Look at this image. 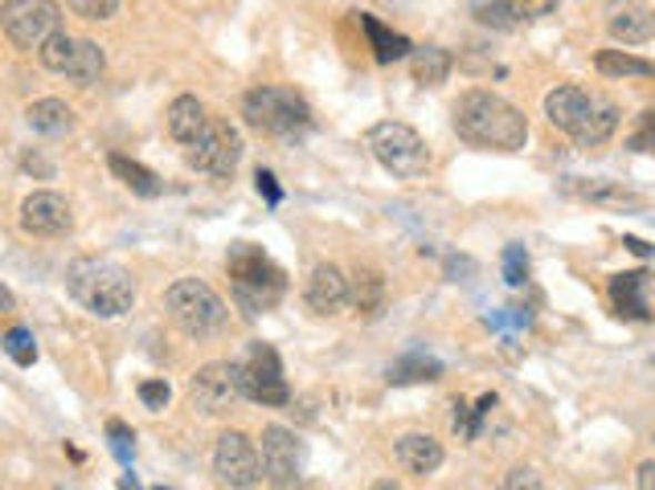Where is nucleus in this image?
Segmentation results:
<instances>
[{"label": "nucleus", "mask_w": 655, "mask_h": 490, "mask_svg": "<svg viewBox=\"0 0 655 490\" xmlns=\"http://www.w3.org/2000/svg\"><path fill=\"white\" fill-rule=\"evenodd\" d=\"M458 140L475 147H496V152H521L528 140V123L508 99L492 91H467L451 111Z\"/></svg>", "instance_id": "obj_1"}, {"label": "nucleus", "mask_w": 655, "mask_h": 490, "mask_svg": "<svg viewBox=\"0 0 655 490\" xmlns=\"http://www.w3.org/2000/svg\"><path fill=\"white\" fill-rule=\"evenodd\" d=\"M66 290L74 303L99 315V319H119L135 303V283L131 274L111 258H79L66 266Z\"/></svg>", "instance_id": "obj_2"}, {"label": "nucleus", "mask_w": 655, "mask_h": 490, "mask_svg": "<svg viewBox=\"0 0 655 490\" xmlns=\"http://www.w3.org/2000/svg\"><path fill=\"white\" fill-rule=\"evenodd\" d=\"M545 115H550L553 127L574 135L582 147H598L618 127V106L582 91V86H557V91L545 94Z\"/></svg>", "instance_id": "obj_3"}, {"label": "nucleus", "mask_w": 655, "mask_h": 490, "mask_svg": "<svg viewBox=\"0 0 655 490\" xmlns=\"http://www.w3.org/2000/svg\"><path fill=\"white\" fill-rule=\"evenodd\" d=\"M225 266H230V278H234V303L246 310L250 319L262 315V310L279 307V298L288 290V278H283V270L262 254L259 245L250 242L230 245Z\"/></svg>", "instance_id": "obj_4"}, {"label": "nucleus", "mask_w": 655, "mask_h": 490, "mask_svg": "<svg viewBox=\"0 0 655 490\" xmlns=\"http://www.w3.org/2000/svg\"><path fill=\"white\" fill-rule=\"evenodd\" d=\"M164 310H169V319L181 327L184 336L193 339H205V336H218L230 319V310H225L222 295L205 286L201 278H181V283H172L164 290Z\"/></svg>", "instance_id": "obj_5"}, {"label": "nucleus", "mask_w": 655, "mask_h": 490, "mask_svg": "<svg viewBox=\"0 0 655 490\" xmlns=\"http://www.w3.org/2000/svg\"><path fill=\"white\" fill-rule=\"evenodd\" d=\"M242 115L254 131L275 135V140H295V135L312 127V106L303 103L295 91H283V86L250 91L246 103H242Z\"/></svg>", "instance_id": "obj_6"}, {"label": "nucleus", "mask_w": 655, "mask_h": 490, "mask_svg": "<svg viewBox=\"0 0 655 490\" xmlns=\"http://www.w3.org/2000/svg\"><path fill=\"white\" fill-rule=\"evenodd\" d=\"M0 25H4V33H9L17 50L29 53L41 50L58 33H66L58 0H4L0 4Z\"/></svg>", "instance_id": "obj_7"}, {"label": "nucleus", "mask_w": 655, "mask_h": 490, "mask_svg": "<svg viewBox=\"0 0 655 490\" xmlns=\"http://www.w3.org/2000/svg\"><path fill=\"white\" fill-rule=\"evenodd\" d=\"M238 368V388H242V397L254 400V405H288L291 400V388L283 380V364H279L275 348L271 344H250L242 351V360H234Z\"/></svg>", "instance_id": "obj_8"}, {"label": "nucleus", "mask_w": 655, "mask_h": 490, "mask_svg": "<svg viewBox=\"0 0 655 490\" xmlns=\"http://www.w3.org/2000/svg\"><path fill=\"white\" fill-rule=\"evenodd\" d=\"M369 152L377 155V164L390 169L393 176H422L431 164L422 135L406 123H377L369 131Z\"/></svg>", "instance_id": "obj_9"}, {"label": "nucleus", "mask_w": 655, "mask_h": 490, "mask_svg": "<svg viewBox=\"0 0 655 490\" xmlns=\"http://www.w3.org/2000/svg\"><path fill=\"white\" fill-rule=\"evenodd\" d=\"M238 160H242V135H238V127L222 123V119H210L205 131L196 135V143H189V164L201 176H213V181L234 176Z\"/></svg>", "instance_id": "obj_10"}, {"label": "nucleus", "mask_w": 655, "mask_h": 490, "mask_svg": "<svg viewBox=\"0 0 655 490\" xmlns=\"http://www.w3.org/2000/svg\"><path fill=\"white\" fill-rule=\"evenodd\" d=\"M213 474H218V482L230 490L259 487V478H262L259 446H254L246 433H238V429L222 433L218 446H213Z\"/></svg>", "instance_id": "obj_11"}, {"label": "nucleus", "mask_w": 655, "mask_h": 490, "mask_svg": "<svg viewBox=\"0 0 655 490\" xmlns=\"http://www.w3.org/2000/svg\"><path fill=\"white\" fill-rule=\"evenodd\" d=\"M262 474L275 490H291L300 482V446H295V433H288L283 426H266L262 429Z\"/></svg>", "instance_id": "obj_12"}, {"label": "nucleus", "mask_w": 655, "mask_h": 490, "mask_svg": "<svg viewBox=\"0 0 655 490\" xmlns=\"http://www.w3.org/2000/svg\"><path fill=\"white\" fill-rule=\"evenodd\" d=\"M193 405L201 409L205 417H222L234 409V400L242 397V388H238V368L234 364H205L201 372L193 376Z\"/></svg>", "instance_id": "obj_13"}, {"label": "nucleus", "mask_w": 655, "mask_h": 490, "mask_svg": "<svg viewBox=\"0 0 655 490\" xmlns=\"http://www.w3.org/2000/svg\"><path fill=\"white\" fill-rule=\"evenodd\" d=\"M70 205L66 196L58 193H33L21 205V229L33 233V237H58V233L70 229Z\"/></svg>", "instance_id": "obj_14"}, {"label": "nucleus", "mask_w": 655, "mask_h": 490, "mask_svg": "<svg viewBox=\"0 0 655 490\" xmlns=\"http://www.w3.org/2000/svg\"><path fill=\"white\" fill-rule=\"evenodd\" d=\"M562 188L570 196H577V201H586V205H598V208H618V213L643 208V196L631 193L627 184H618V181H577V176H570Z\"/></svg>", "instance_id": "obj_15"}, {"label": "nucleus", "mask_w": 655, "mask_h": 490, "mask_svg": "<svg viewBox=\"0 0 655 490\" xmlns=\"http://www.w3.org/2000/svg\"><path fill=\"white\" fill-rule=\"evenodd\" d=\"M308 307L315 310V315H336V310L349 303V278H344L336 266H328V262H320L312 274H308Z\"/></svg>", "instance_id": "obj_16"}, {"label": "nucleus", "mask_w": 655, "mask_h": 490, "mask_svg": "<svg viewBox=\"0 0 655 490\" xmlns=\"http://www.w3.org/2000/svg\"><path fill=\"white\" fill-rule=\"evenodd\" d=\"M393 458H397L402 470L426 478L443 466V446L431 433H406V438H397V446H393Z\"/></svg>", "instance_id": "obj_17"}, {"label": "nucleus", "mask_w": 655, "mask_h": 490, "mask_svg": "<svg viewBox=\"0 0 655 490\" xmlns=\"http://www.w3.org/2000/svg\"><path fill=\"white\" fill-rule=\"evenodd\" d=\"M647 274L643 270H627L611 278V303H615L618 315L627 319H652V303H647Z\"/></svg>", "instance_id": "obj_18"}, {"label": "nucleus", "mask_w": 655, "mask_h": 490, "mask_svg": "<svg viewBox=\"0 0 655 490\" xmlns=\"http://www.w3.org/2000/svg\"><path fill=\"white\" fill-rule=\"evenodd\" d=\"M611 38L623 45H643L655 38V13L647 4H615L611 9Z\"/></svg>", "instance_id": "obj_19"}, {"label": "nucleus", "mask_w": 655, "mask_h": 490, "mask_svg": "<svg viewBox=\"0 0 655 490\" xmlns=\"http://www.w3.org/2000/svg\"><path fill=\"white\" fill-rule=\"evenodd\" d=\"M356 21L365 29V38H369V45H373V58H377V62H397V58H410V53H414V45H410L402 33H393L390 25H381L373 13H356Z\"/></svg>", "instance_id": "obj_20"}, {"label": "nucleus", "mask_w": 655, "mask_h": 490, "mask_svg": "<svg viewBox=\"0 0 655 490\" xmlns=\"http://www.w3.org/2000/svg\"><path fill=\"white\" fill-rule=\"evenodd\" d=\"M29 127L38 131V135H50V140H58V135H70L74 131V111L62 103V99H41V103H33L26 111Z\"/></svg>", "instance_id": "obj_21"}, {"label": "nucleus", "mask_w": 655, "mask_h": 490, "mask_svg": "<svg viewBox=\"0 0 655 490\" xmlns=\"http://www.w3.org/2000/svg\"><path fill=\"white\" fill-rule=\"evenodd\" d=\"M205 106L196 103L193 94H181V99H172L169 106V131H172V140H181V143H196V135L205 131Z\"/></svg>", "instance_id": "obj_22"}, {"label": "nucleus", "mask_w": 655, "mask_h": 490, "mask_svg": "<svg viewBox=\"0 0 655 490\" xmlns=\"http://www.w3.org/2000/svg\"><path fill=\"white\" fill-rule=\"evenodd\" d=\"M528 17H533V4L528 0H487L480 4V21L487 29H500V33H512V29L528 25Z\"/></svg>", "instance_id": "obj_23"}, {"label": "nucleus", "mask_w": 655, "mask_h": 490, "mask_svg": "<svg viewBox=\"0 0 655 490\" xmlns=\"http://www.w3.org/2000/svg\"><path fill=\"white\" fill-rule=\"evenodd\" d=\"M410 74L419 86H439L446 74H451V53L439 50V45H426V50L410 53Z\"/></svg>", "instance_id": "obj_24"}, {"label": "nucleus", "mask_w": 655, "mask_h": 490, "mask_svg": "<svg viewBox=\"0 0 655 490\" xmlns=\"http://www.w3.org/2000/svg\"><path fill=\"white\" fill-rule=\"evenodd\" d=\"M349 303H353L361 315H377L385 307V278L377 270H356L353 286H349Z\"/></svg>", "instance_id": "obj_25"}, {"label": "nucleus", "mask_w": 655, "mask_h": 490, "mask_svg": "<svg viewBox=\"0 0 655 490\" xmlns=\"http://www.w3.org/2000/svg\"><path fill=\"white\" fill-rule=\"evenodd\" d=\"M443 376V364L426 356V351H410L402 360H393L390 368V385H419V380H439Z\"/></svg>", "instance_id": "obj_26"}, {"label": "nucleus", "mask_w": 655, "mask_h": 490, "mask_svg": "<svg viewBox=\"0 0 655 490\" xmlns=\"http://www.w3.org/2000/svg\"><path fill=\"white\" fill-rule=\"evenodd\" d=\"M594 65H598V74H606V78H655V62L635 58V53H627V50H603L594 58Z\"/></svg>", "instance_id": "obj_27"}, {"label": "nucleus", "mask_w": 655, "mask_h": 490, "mask_svg": "<svg viewBox=\"0 0 655 490\" xmlns=\"http://www.w3.org/2000/svg\"><path fill=\"white\" fill-rule=\"evenodd\" d=\"M111 172H115L119 181L128 184L135 196H144V201L160 196V188H164V184L157 181V172H148L144 164H135V160H128V155H111Z\"/></svg>", "instance_id": "obj_28"}, {"label": "nucleus", "mask_w": 655, "mask_h": 490, "mask_svg": "<svg viewBox=\"0 0 655 490\" xmlns=\"http://www.w3.org/2000/svg\"><path fill=\"white\" fill-rule=\"evenodd\" d=\"M103 50L94 45V41H79L74 45V58H70V65H66V78H74L79 86H91V82H99V74H103Z\"/></svg>", "instance_id": "obj_29"}, {"label": "nucleus", "mask_w": 655, "mask_h": 490, "mask_svg": "<svg viewBox=\"0 0 655 490\" xmlns=\"http://www.w3.org/2000/svg\"><path fill=\"white\" fill-rule=\"evenodd\" d=\"M496 409V392H487V397H480V405L475 409H467L463 400L455 405V433L458 438H480V429H484V421H487V414Z\"/></svg>", "instance_id": "obj_30"}, {"label": "nucleus", "mask_w": 655, "mask_h": 490, "mask_svg": "<svg viewBox=\"0 0 655 490\" xmlns=\"http://www.w3.org/2000/svg\"><path fill=\"white\" fill-rule=\"evenodd\" d=\"M74 45H79V38H70V33H58V38H50L46 45H41V65L46 70H53V74H66V65H70V58H74Z\"/></svg>", "instance_id": "obj_31"}, {"label": "nucleus", "mask_w": 655, "mask_h": 490, "mask_svg": "<svg viewBox=\"0 0 655 490\" xmlns=\"http://www.w3.org/2000/svg\"><path fill=\"white\" fill-rule=\"evenodd\" d=\"M4 351H9V360L21 364V368H29V364L38 360V344H33V336H29L26 327H13V331L4 336Z\"/></svg>", "instance_id": "obj_32"}, {"label": "nucleus", "mask_w": 655, "mask_h": 490, "mask_svg": "<svg viewBox=\"0 0 655 490\" xmlns=\"http://www.w3.org/2000/svg\"><path fill=\"white\" fill-rule=\"evenodd\" d=\"M66 9L87 21H111L119 13V0H66Z\"/></svg>", "instance_id": "obj_33"}, {"label": "nucleus", "mask_w": 655, "mask_h": 490, "mask_svg": "<svg viewBox=\"0 0 655 490\" xmlns=\"http://www.w3.org/2000/svg\"><path fill=\"white\" fill-rule=\"evenodd\" d=\"M504 283L508 286L528 283V254H524V245H508L504 249Z\"/></svg>", "instance_id": "obj_34"}, {"label": "nucleus", "mask_w": 655, "mask_h": 490, "mask_svg": "<svg viewBox=\"0 0 655 490\" xmlns=\"http://www.w3.org/2000/svg\"><path fill=\"white\" fill-rule=\"evenodd\" d=\"M107 438H111V453H115L123 466L135 458V433H131L123 421H111V426H107Z\"/></svg>", "instance_id": "obj_35"}, {"label": "nucleus", "mask_w": 655, "mask_h": 490, "mask_svg": "<svg viewBox=\"0 0 655 490\" xmlns=\"http://www.w3.org/2000/svg\"><path fill=\"white\" fill-rule=\"evenodd\" d=\"M496 490H545V487H541L537 470H528V466H516V470H508V474H504V482H500Z\"/></svg>", "instance_id": "obj_36"}, {"label": "nucleus", "mask_w": 655, "mask_h": 490, "mask_svg": "<svg viewBox=\"0 0 655 490\" xmlns=\"http://www.w3.org/2000/svg\"><path fill=\"white\" fill-rule=\"evenodd\" d=\"M169 397H172V388L164 385V380H144V385H140V400H144L152 414H160V409L169 405Z\"/></svg>", "instance_id": "obj_37"}, {"label": "nucleus", "mask_w": 655, "mask_h": 490, "mask_svg": "<svg viewBox=\"0 0 655 490\" xmlns=\"http://www.w3.org/2000/svg\"><path fill=\"white\" fill-rule=\"evenodd\" d=\"M631 152H647L655 155V115L647 111V115L639 119V131L631 135Z\"/></svg>", "instance_id": "obj_38"}, {"label": "nucleus", "mask_w": 655, "mask_h": 490, "mask_svg": "<svg viewBox=\"0 0 655 490\" xmlns=\"http://www.w3.org/2000/svg\"><path fill=\"white\" fill-rule=\"evenodd\" d=\"M254 184H259V196L266 201V205H279V201H283V188H279V181L266 169L254 172Z\"/></svg>", "instance_id": "obj_39"}, {"label": "nucleus", "mask_w": 655, "mask_h": 490, "mask_svg": "<svg viewBox=\"0 0 655 490\" xmlns=\"http://www.w3.org/2000/svg\"><path fill=\"white\" fill-rule=\"evenodd\" d=\"M21 164H26L29 172H38V176H46V181L53 176V164H50V160H41V155H33V152L21 155Z\"/></svg>", "instance_id": "obj_40"}, {"label": "nucleus", "mask_w": 655, "mask_h": 490, "mask_svg": "<svg viewBox=\"0 0 655 490\" xmlns=\"http://www.w3.org/2000/svg\"><path fill=\"white\" fill-rule=\"evenodd\" d=\"M635 490H655V462H643L635 474Z\"/></svg>", "instance_id": "obj_41"}, {"label": "nucleus", "mask_w": 655, "mask_h": 490, "mask_svg": "<svg viewBox=\"0 0 655 490\" xmlns=\"http://www.w3.org/2000/svg\"><path fill=\"white\" fill-rule=\"evenodd\" d=\"M623 245H627L635 258H655V245H647V242H639V237H623Z\"/></svg>", "instance_id": "obj_42"}, {"label": "nucleus", "mask_w": 655, "mask_h": 490, "mask_svg": "<svg viewBox=\"0 0 655 490\" xmlns=\"http://www.w3.org/2000/svg\"><path fill=\"white\" fill-rule=\"evenodd\" d=\"M4 310H13V295H9L4 286H0V315H4Z\"/></svg>", "instance_id": "obj_43"}, {"label": "nucleus", "mask_w": 655, "mask_h": 490, "mask_svg": "<svg viewBox=\"0 0 655 490\" xmlns=\"http://www.w3.org/2000/svg\"><path fill=\"white\" fill-rule=\"evenodd\" d=\"M119 490H140V482H135V474H123V478H119Z\"/></svg>", "instance_id": "obj_44"}, {"label": "nucleus", "mask_w": 655, "mask_h": 490, "mask_svg": "<svg viewBox=\"0 0 655 490\" xmlns=\"http://www.w3.org/2000/svg\"><path fill=\"white\" fill-rule=\"evenodd\" d=\"M373 490H406V487H402V482H393V478H381V482H377Z\"/></svg>", "instance_id": "obj_45"}, {"label": "nucleus", "mask_w": 655, "mask_h": 490, "mask_svg": "<svg viewBox=\"0 0 655 490\" xmlns=\"http://www.w3.org/2000/svg\"><path fill=\"white\" fill-rule=\"evenodd\" d=\"M157 490H169V487H157Z\"/></svg>", "instance_id": "obj_46"}]
</instances>
